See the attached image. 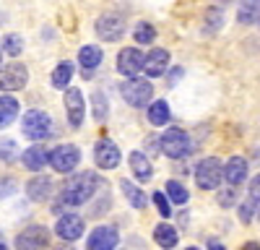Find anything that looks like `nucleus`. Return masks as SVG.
Wrapping results in <instances>:
<instances>
[{
	"label": "nucleus",
	"instance_id": "5701e85b",
	"mask_svg": "<svg viewBox=\"0 0 260 250\" xmlns=\"http://www.w3.org/2000/svg\"><path fill=\"white\" fill-rule=\"evenodd\" d=\"M154 240H156V245L159 247H164V250H172L177 245V229L175 227H169V224H156V229H154Z\"/></svg>",
	"mask_w": 260,
	"mask_h": 250
},
{
	"label": "nucleus",
	"instance_id": "72a5a7b5",
	"mask_svg": "<svg viewBox=\"0 0 260 250\" xmlns=\"http://www.w3.org/2000/svg\"><path fill=\"white\" fill-rule=\"evenodd\" d=\"M16 193V180L13 177H0V198H8Z\"/></svg>",
	"mask_w": 260,
	"mask_h": 250
},
{
	"label": "nucleus",
	"instance_id": "f704fd0d",
	"mask_svg": "<svg viewBox=\"0 0 260 250\" xmlns=\"http://www.w3.org/2000/svg\"><path fill=\"white\" fill-rule=\"evenodd\" d=\"M250 198L260 203V175H257V177L250 182Z\"/></svg>",
	"mask_w": 260,
	"mask_h": 250
},
{
	"label": "nucleus",
	"instance_id": "393cba45",
	"mask_svg": "<svg viewBox=\"0 0 260 250\" xmlns=\"http://www.w3.org/2000/svg\"><path fill=\"white\" fill-rule=\"evenodd\" d=\"M237 21H240V24H245V26L260 24V0L242 3V6H240V13H237Z\"/></svg>",
	"mask_w": 260,
	"mask_h": 250
},
{
	"label": "nucleus",
	"instance_id": "58836bf2",
	"mask_svg": "<svg viewBox=\"0 0 260 250\" xmlns=\"http://www.w3.org/2000/svg\"><path fill=\"white\" fill-rule=\"evenodd\" d=\"M242 250H260V245L257 242H247V245H242Z\"/></svg>",
	"mask_w": 260,
	"mask_h": 250
},
{
	"label": "nucleus",
	"instance_id": "c9c22d12",
	"mask_svg": "<svg viewBox=\"0 0 260 250\" xmlns=\"http://www.w3.org/2000/svg\"><path fill=\"white\" fill-rule=\"evenodd\" d=\"M240 219H242L245 224L252 219V203H242V206H240Z\"/></svg>",
	"mask_w": 260,
	"mask_h": 250
},
{
	"label": "nucleus",
	"instance_id": "dca6fc26",
	"mask_svg": "<svg viewBox=\"0 0 260 250\" xmlns=\"http://www.w3.org/2000/svg\"><path fill=\"white\" fill-rule=\"evenodd\" d=\"M52 193H55V188H52V180H50L47 175H37V177H31V180L26 182V196H29L31 201H37V203L47 201Z\"/></svg>",
	"mask_w": 260,
	"mask_h": 250
},
{
	"label": "nucleus",
	"instance_id": "9b49d317",
	"mask_svg": "<svg viewBox=\"0 0 260 250\" xmlns=\"http://www.w3.org/2000/svg\"><path fill=\"white\" fill-rule=\"evenodd\" d=\"M65 112H68L71 128H81L83 115H86V102H83L81 89H65Z\"/></svg>",
	"mask_w": 260,
	"mask_h": 250
},
{
	"label": "nucleus",
	"instance_id": "f257e3e1",
	"mask_svg": "<svg viewBox=\"0 0 260 250\" xmlns=\"http://www.w3.org/2000/svg\"><path fill=\"white\" fill-rule=\"evenodd\" d=\"M96 188H99V177L94 172H78L65 180V185L57 193V203L60 206H81L96 193Z\"/></svg>",
	"mask_w": 260,
	"mask_h": 250
},
{
	"label": "nucleus",
	"instance_id": "412c9836",
	"mask_svg": "<svg viewBox=\"0 0 260 250\" xmlns=\"http://www.w3.org/2000/svg\"><path fill=\"white\" fill-rule=\"evenodd\" d=\"M120 191L125 193L127 203L133 206V208H138V211H143V208L148 206V198H146V193H141V188H138V185H133L130 180H120Z\"/></svg>",
	"mask_w": 260,
	"mask_h": 250
},
{
	"label": "nucleus",
	"instance_id": "4c0bfd02",
	"mask_svg": "<svg viewBox=\"0 0 260 250\" xmlns=\"http://www.w3.org/2000/svg\"><path fill=\"white\" fill-rule=\"evenodd\" d=\"M208 250H226V247L216 240V237H211V240H208Z\"/></svg>",
	"mask_w": 260,
	"mask_h": 250
},
{
	"label": "nucleus",
	"instance_id": "2eb2a0df",
	"mask_svg": "<svg viewBox=\"0 0 260 250\" xmlns=\"http://www.w3.org/2000/svg\"><path fill=\"white\" fill-rule=\"evenodd\" d=\"M167 68H169V52L164 50V47H156V50H151L146 57H143V73L148 76V78H159L161 73H167Z\"/></svg>",
	"mask_w": 260,
	"mask_h": 250
},
{
	"label": "nucleus",
	"instance_id": "e433bc0d",
	"mask_svg": "<svg viewBox=\"0 0 260 250\" xmlns=\"http://www.w3.org/2000/svg\"><path fill=\"white\" fill-rule=\"evenodd\" d=\"M219 203H221V206H232V203H234V191H224V193L219 196Z\"/></svg>",
	"mask_w": 260,
	"mask_h": 250
},
{
	"label": "nucleus",
	"instance_id": "2f4dec72",
	"mask_svg": "<svg viewBox=\"0 0 260 250\" xmlns=\"http://www.w3.org/2000/svg\"><path fill=\"white\" fill-rule=\"evenodd\" d=\"M224 24V8H219V6H213L211 11H208V32H216V29H219Z\"/></svg>",
	"mask_w": 260,
	"mask_h": 250
},
{
	"label": "nucleus",
	"instance_id": "20e7f679",
	"mask_svg": "<svg viewBox=\"0 0 260 250\" xmlns=\"http://www.w3.org/2000/svg\"><path fill=\"white\" fill-rule=\"evenodd\" d=\"M120 94L122 99L130 104V107H146V104L151 102V97H154V86H151L148 78H127L122 86H120Z\"/></svg>",
	"mask_w": 260,
	"mask_h": 250
},
{
	"label": "nucleus",
	"instance_id": "bb28decb",
	"mask_svg": "<svg viewBox=\"0 0 260 250\" xmlns=\"http://www.w3.org/2000/svg\"><path fill=\"white\" fill-rule=\"evenodd\" d=\"M71 78H73V63H60V66L52 71V76H50L55 89H68Z\"/></svg>",
	"mask_w": 260,
	"mask_h": 250
},
{
	"label": "nucleus",
	"instance_id": "4be33fe9",
	"mask_svg": "<svg viewBox=\"0 0 260 250\" xmlns=\"http://www.w3.org/2000/svg\"><path fill=\"white\" fill-rule=\"evenodd\" d=\"M172 117L169 112V104L164 99H156V102H151V107H148V122L151 125H156V128H161V125H167Z\"/></svg>",
	"mask_w": 260,
	"mask_h": 250
},
{
	"label": "nucleus",
	"instance_id": "4468645a",
	"mask_svg": "<svg viewBox=\"0 0 260 250\" xmlns=\"http://www.w3.org/2000/svg\"><path fill=\"white\" fill-rule=\"evenodd\" d=\"M120 242V235L115 227H96L94 232L86 240V247L89 250H115Z\"/></svg>",
	"mask_w": 260,
	"mask_h": 250
},
{
	"label": "nucleus",
	"instance_id": "ddd939ff",
	"mask_svg": "<svg viewBox=\"0 0 260 250\" xmlns=\"http://www.w3.org/2000/svg\"><path fill=\"white\" fill-rule=\"evenodd\" d=\"M141 68H143V55H141L138 47H125V50H120V55H117V71H120L122 76L136 78V76L141 73Z\"/></svg>",
	"mask_w": 260,
	"mask_h": 250
},
{
	"label": "nucleus",
	"instance_id": "b1692460",
	"mask_svg": "<svg viewBox=\"0 0 260 250\" xmlns=\"http://www.w3.org/2000/svg\"><path fill=\"white\" fill-rule=\"evenodd\" d=\"M104 60V52H102V47H96V45H86V47H81V52H78V63H81V68H99V63Z\"/></svg>",
	"mask_w": 260,
	"mask_h": 250
},
{
	"label": "nucleus",
	"instance_id": "0eeeda50",
	"mask_svg": "<svg viewBox=\"0 0 260 250\" xmlns=\"http://www.w3.org/2000/svg\"><path fill=\"white\" fill-rule=\"evenodd\" d=\"M50 245V229L42 224H31L16 235V250H42Z\"/></svg>",
	"mask_w": 260,
	"mask_h": 250
},
{
	"label": "nucleus",
	"instance_id": "a878e982",
	"mask_svg": "<svg viewBox=\"0 0 260 250\" xmlns=\"http://www.w3.org/2000/svg\"><path fill=\"white\" fill-rule=\"evenodd\" d=\"M164 196H167V201H172V203H180V206H185V203L190 201L187 188H185L182 182H177V180H169V182H167V188H164Z\"/></svg>",
	"mask_w": 260,
	"mask_h": 250
},
{
	"label": "nucleus",
	"instance_id": "a211bd4d",
	"mask_svg": "<svg viewBox=\"0 0 260 250\" xmlns=\"http://www.w3.org/2000/svg\"><path fill=\"white\" fill-rule=\"evenodd\" d=\"M21 162H24V167L26 170H31V172H42V167L47 164V149L45 146H29V149H24L21 151Z\"/></svg>",
	"mask_w": 260,
	"mask_h": 250
},
{
	"label": "nucleus",
	"instance_id": "7c9ffc66",
	"mask_svg": "<svg viewBox=\"0 0 260 250\" xmlns=\"http://www.w3.org/2000/svg\"><path fill=\"white\" fill-rule=\"evenodd\" d=\"M18 151V143L13 138H0V162H13Z\"/></svg>",
	"mask_w": 260,
	"mask_h": 250
},
{
	"label": "nucleus",
	"instance_id": "473e14b6",
	"mask_svg": "<svg viewBox=\"0 0 260 250\" xmlns=\"http://www.w3.org/2000/svg\"><path fill=\"white\" fill-rule=\"evenodd\" d=\"M154 206L159 208V214H161V219H169V216H172V208H169V201H167V196H164L161 191H156V193H154Z\"/></svg>",
	"mask_w": 260,
	"mask_h": 250
},
{
	"label": "nucleus",
	"instance_id": "39448f33",
	"mask_svg": "<svg viewBox=\"0 0 260 250\" xmlns=\"http://www.w3.org/2000/svg\"><path fill=\"white\" fill-rule=\"evenodd\" d=\"M81 162V149L73 143H62V146H55L52 151H47V164L52 167L55 172H73Z\"/></svg>",
	"mask_w": 260,
	"mask_h": 250
},
{
	"label": "nucleus",
	"instance_id": "423d86ee",
	"mask_svg": "<svg viewBox=\"0 0 260 250\" xmlns=\"http://www.w3.org/2000/svg\"><path fill=\"white\" fill-rule=\"evenodd\" d=\"M52 133V120L45 110H29L24 115V136L31 141H42Z\"/></svg>",
	"mask_w": 260,
	"mask_h": 250
},
{
	"label": "nucleus",
	"instance_id": "c85d7f7f",
	"mask_svg": "<svg viewBox=\"0 0 260 250\" xmlns=\"http://www.w3.org/2000/svg\"><path fill=\"white\" fill-rule=\"evenodd\" d=\"M3 52L6 55H21V52H24V37H21V34H8L6 39H3Z\"/></svg>",
	"mask_w": 260,
	"mask_h": 250
},
{
	"label": "nucleus",
	"instance_id": "37998d69",
	"mask_svg": "<svg viewBox=\"0 0 260 250\" xmlns=\"http://www.w3.org/2000/svg\"><path fill=\"white\" fill-rule=\"evenodd\" d=\"M55 250H57V247H55ZM62 250H71V247H62Z\"/></svg>",
	"mask_w": 260,
	"mask_h": 250
},
{
	"label": "nucleus",
	"instance_id": "f8f14e48",
	"mask_svg": "<svg viewBox=\"0 0 260 250\" xmlns=\"http://www.w3.org/2000/svg\"><path fill=\"white\" fill-rule=\"evenodd\" d=\"M96 34H99V39H104V42H117V39H122V34H125V21L120 18V16H115V13H104L99 21H96Z\"/></svg>",
	"mask_w": 260,
	"mask_h": 250
},
{
	"label": "nucleus",
	"instance_id": "f3484780",
	"mask_svg": "<svg viewBox=\"0 0 260 250\" xmlns=\"http://www.w3.org/2000/svg\"><path fill=\"white\" fill-rule=\"evenodd\" d=\"M247 162L242 159V157H232L226 164H224V180L229 182V185H242L245 180H247Z\"/></svg>",
	"mask_w": 260,
	"mask_h": 250
},
{
	"label": "nucleus",
	"instance_id": "ea45409f",
	"mask_svg": "<svg viewBox=\"0 0 260 250\" xmlns=\"http://www.w3.org/2000/svg\"><path fill=\"white\" fill-rule=\"evenodd\" d=\"M0 250H8V245L3 242V237H0Z\"/></svg>",
	"mask_w": 260,
	"mask_h": 250
},
{
	"label": "nucleus",
	"instance_id": "6ab92c4d",
	"mask_svg": "<svg viewBox=\"0 0 260 250\" xmlns=\"http://www.w3.org/2000/svg\"><path fill=\"white\" fill-rule=\"evenodd\" d=\"M130 170H133V175L141 182H148L151 177H154V167H151V162H148V157L143 151H133V154H130Z\"/></svg>",
	"mask_w": 260,
	"mask_h": 250
},
{
	"label": "nucleus",
	"instance_id": "1a4fd4ad",
	"mask_svg": "<svg viewBox=\"0 0 260 250\" xmlns=\"http://www.w3.org/2000/svg\"><path fill=\"white\" fill-rule=\"evenodd\" d=\"M120 159H122V154H120L115 141H110V138L96 141V146H94V162L102 167V170H115V167H120Z\"/></svg>",
	"mask_w": 260,
	"mask_h": 250
},
{
	"label": "nucleus",
	"instance_id": "cd10ccee",
	"mask_svg": "<svg viewBox=\"0 0 260 250\" xmlns=\"http://www.w3.org/2000/svg\"><path fill=\"white\" fill-rule=\"evenodd\" d=\"M91 107H94V120L96 122H104L107 115H110V104H107V94L104 91H94L91 94Z\"/></svg>",
	"mask_w": 260,
	"mask_h": 250
},
{
	"label": "nucleus",
	"instance_id": "c756f323",
	"mask_svg": "<svg viewBox=\"0 0 260 250\" xmlns=\"http://www.w3.org/2000/svg\"><path fill=\"white\" fill-rule=\"evenodd\" d=\"M133 37H136L138 45H151V42H154V37H156V32H154V26H151V24H146V21H143V24L136 26Z\"/></svg>",
	"mask_w": 260,
	"mask_h": 250
},
{
	"label": "nucleus",
	"instance_id": "7ed1b4c3",
	"mask_svg": "<svg viewBox=\"0 0 260 250\" xmlns=\"http://www.w3.org/2000/svg\"><path fill=\"white\" fill-rule=\"evenodd\" d=\"M159 151L169 159H182L190 154V136L182 128H169L159 138Z\"/></svg>",
	"mask_w": 260,
	"mask_h": 250
},
{
	"label": "nucleus",
	"instance_id": "aec40b11",
	"mask_svg": "<svg viewBox=\"0 0 260 250\" xmlns=\"http://www.w3.org/2000/svg\"><path fill=\"white\" fill-rule=\"evenodd\" d=\"M18 110H21V104H18L16 97H11V94L0 97V128H8V125L18 117Z\"/></svg>",
	"mask_w": 260,
	"mask_h": 250
},
{
	"label": "nucleus",
	"instance_id": "6e6552de",
	"mask_svg": "<svg viewBox=\"0 0 260 250\" xmlns=\"http://www.w3.org/2000/svg\"><path fill=\"white\" fill-rule=\"evenodd\" d=\"M29 81V71L21 63H8L0 68V89L3 91H21Z\"/></svg>",
	"mask_w": 260,
	"mask_h": 250
},
{
	"label": "nucleus",
	"instance_id": "f03ea898",
	"mask_svg": "<svg viewBox=\"0 0 260 250\" xmlns=\"http://www.w3.org/2000/svg\"><path fill=\"white\" fill-rule=\"evenodd\" d=\"M221 180H224L221 159L208 157V159L198 162V167H195V182H198L201 191H216V188L221 185Z\"/></svg>",
	"mask_w": 260,
	"mask_h": 250
},
{
	"label": "nucleus",
	"instance_id": "79ce46f5",
	"mask_svg": "<svg viewBox=\"0 0 260 250\" xmlns=\"http://www.w3.org/2000/svg\"><path fill=\"white\" fill-rule=\"evenodd\" d=\"M0 60H3V50H0Z\"/></svg>",
	"mask_w": 260,
	"mask_h": 250
},
{
	"label": "nucleus",
	"instance_id": "a19ab883",
	"mask_svg": "<svg viewBox=\"0 0 260 250\" xmlns=\"http://www.w3.org/2000/svg\"><path fill=\"white\" fill-rule=\"evenodd\" d=\"M187 250H201V247H187Z\"/></svg>",
	"mask_w": 260,
	"mask_h": 250
},
{
	"label": "nucleus",
	"instance_id": "9d476101",
	"mask_svg": "<svg viewBox=\"0 0 260 250\" xmlns=\"http://www.w3.org/2000/svg\"><path fill=\"white\" fill-rule=\"evenodd\" d=\"M83 229H86L83 216H78V214H62L57 219V224H55V235L60 240H65V242H73V240H78L83 235Z\"/></svg>",
	"mask_w": 260,
	"mask_h": 250
}]
</instances>
